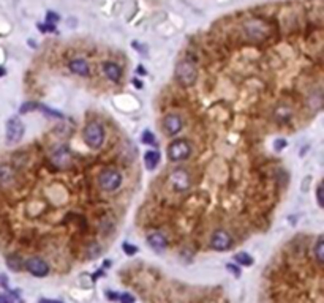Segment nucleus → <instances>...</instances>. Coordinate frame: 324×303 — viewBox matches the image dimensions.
I'll return each mask as SVG.
<instances>
[{"label":"nucleus","instance_id":"obj_1","mask_svg":"<svg viewBox=\"0 0 324 303\" xmlns=\"http://www.w3.org/2000/svg\"><path fill=\"white\" fill-rule=\"evenodd\" d=\"M174 74H176L177 82L182 87H191L198 79V68L195 65V60L188 59V57L179 60L177 65H176Z\"/></svg>","mask_w":324,"mask_h":303},{"label":"nucleus","instance_id":"obj_2","mask_svg":"<svg viewBox=\"0 0 324 303\" xmlns=\"http://www.w3.org/2000/svg\"><path fill=\"white\" fill-rule=\"evenodd\" d=\"M82 136H84V142L89 148H92V150H98L101 148V145L104 144V128L101 123L98 122H91V123H87L85 128H84V133H82Z\"/></svg>","mask_w":324,"mask_h":303},{"label":"nucleus","instance_id":"obj_3","mask_svg":"<svg viewBox=\"0 0 324 303\" xmlns=\"http://www.w3.org/2000/svg\"><path fill=\"white\" fill-rule=\"evenodd\" d=\"M122 185V174L114 167H107L98 174V186L101 191L113 193Z\"/></svg>","mask_w":324,"mask_h":303},{"label":"nucleus","instance_id":"obj_4","mask_svg":"<svg viewBox=\"0 0 324 303\" xmlns=\"http://www.w3.org/2000/svg\"><path fill=\"white\" fill-rule=\"evenodd\" d=\"M169 185L174 191L177 193H184L187 189H190L191 186V176L187 169L182 167H177L174 169L172 172L169 174Z\"/></svg>","mask_w":324,"mask_h":303},{"label":"nucleus","instance_id":"obj_5","mask_svg":"<svg viewBox=\"0 0 324 303\" xmlns=\"http://www.w3.org/2000/svg\"><path fill=\"white\" fill-rule=\"evenodd\" d=\"M191 155V145L185 139H176L168 145V158L174 163L184 161Z\"/></svg>","mask_w":324,"mask_h":303},{"label":"nucleus","instance_id":"obj_6","mask_svg":"<svg viewBox=\"0 0 324 303\" xmlns=\"http://www.w3.org/2000/svg\"><path fill=\"white\" fill-rule=\"evenodd\" d=\"M244 29H245V35L253 41L264 40V38L269 36V32H271L269 26L264 21H261V19H251V21H248L245 24Z\"/></svg>","mask_w":324,"mask_h":303},{"label":"nucleus","instance_id":"obj_7","mask_svg":"<svg viewBox=\"0 0 324 303\" xmlns=\"http://www.w3.org/2000/svg\"><path fill=\"white\" fill-rule=\"evenodd\" d=\"M49 161L57 169H68L71 166V152L67 145H59L51 150Z\"/></svg>","mask_w":324,"mask_h":303},{"label":"nucleus","instance_id":"obj_8","mask_svg":"<svg viewBox=\"0 0 324 303\" xmlns=\"http://www.w3.org/2000/svg\"><path fill=\"white\" fill-rule=\"evenodd\" d=\"M210 248L215 250V251H225V250H229L231 245H232V237L229 235L228 231L225 229H217L213 231L212 235H210Z\"/></svg>","mask_w":324,"mask_h":303},{"label":"nucleus","instance_id":"obj_9","mask_svg":"<svg viewBox=\"0 0 324 303\" xmlns=\"http://www.w3.org/2000/svg\"><path fill=\"white\" fill-rule=\"evenodd\" d=\"M161 128H163L166 136L172 138V136L179 135V133L182 131L184 120H182L181 116H179V114H166L163 122H161Z\"/></svg>","mask_w":324,"mask_h":303},{"label":"nucleus","instance_id":"obj_10","mask_svg":"<svg viewBox=\"0 0 324 303\" xmlns=\"http://www.w3.org/2000/svg\"><path fill=\"white\" fill-rule=\"evenodd\" d=\"M26 269H27V272L30 273V275H33V276H38V278H41V276H46L48 273H49V265L41 259V257H30L29 261H26Z\"/></svg>","mask_w":324,"mask_h":303},{"label":"nucleus","instance_id":"obj_11","mask_svg":"<svg viewBox=\"0 0 324 303\" xmlns=\"http://www.w3.org/2000/svg\"><path fill=\"white\" fill-rule=\"evenodd\" d=\"M24 136V125L21 120L17 119H11L8 123H7V141L10 144H14V142H19Z\"/></svg>","mask_w":324,"mask_h":303},{"label":"nucleus","instance_id":"obj_12","mask_svg":"<svg viewBox=\"0 0 324 303\" xmlns=\"http://www.w3.org/2000/svg\"><path fill=\"white\" fill-rule=\"evenodd\" d=\"M16 180V169L8 163H0V186H10Z\"/></svg>","mask_w":324,"mask_h":303},{"label":"nucleus","instance_id":"obj_13","mask_svg":"<svg viewBox=\"0 0 324 303\" xmlns=\"http://www.w3.org/2000/svg\"><path fill=\"white\" fill-rule=\"evenodd\" d=\"M103 73L107 79H110L111 82H119L122 79V70L117 63L114 62H104L103 63Z\"/></svg>","mask_w":324,"mask_h":303},{"label":"nucleus","instance_id":"obj_14","mask_svg":"<svg viewBox=\"0 0 324 303\" xmlns=\"http://www.w3.org/2000/svg\"><path fill=\"white\" fill-rule=\"evenodd\" d=\"M147 242H149V245L152 246V250H155L157 253L165 251V250H166V246H168V240L165 239L163 234H160V232H152V234H149Z\"/></svg>","mask_w":324,"mask_h":303},{"label":"nucleus","instance_id":"obj_15","mask_svg":"<svg viewBox=\"0 0 324 303\" xmlns=\"http://www.w3.org/2000/svg\"><path fill=\"white\" fill-rule=\"evenodd\" d=\"M68 67H70L71 73H75L78 76H89V74H91V67H89V63L84 59H73V60H70Z\"/></svg>","mask_w":324,"mask_h":303},{"label":"nucleus","instance_id":"obj_16","mask_svg":"<svg viewBox=\"0 0 324 303\" xmlns=\"http://www.w3.org/2000/svg\"><path fill=\"white\" fill-rule=\"evenodd\" d=\"M144 161H146L147 169H155L157 164L160 163V154L157 150H149L146 155H144Z\"/></svg>","mask_w":324,"mask_h":303},{"label":"nucleus","instance_id":"obj_17","mask_svg":"<svg viewBox=\"0 0 324 303\" xmlns=\"http://www.w3.org/2000/svg\"><path fill=\"white\" fill-rule=\"evenodd\" d=\"M7 262H8V265H10V269L14 270V272H17V270H21V269H23V259H21L19 256H17V254L8 256V257H7Z\"/></svg>","mask_w":324,"mask_h":303},{"label":"nucleus","instance_id":"obj_18","mask_svg":"<svg viewBox=\"0 0 324 303\" xmlns=\"http://www.w3.org/2000/svg\"><path fill=\"white\" fill-rule=\"evenodd\" d=\"M234 261H236L237 264H241V265H245V267H248V265L253 264V257L248 256V253H237L236 256H234Z\"/></svg>","mask_w":324,"mask_h":303},{"label":"nucleus","instance_id":"obj_19","mask_svg":"<svg viewBox=\"0 0 324 303\" xmlns=\"http://www.w3.org/2000/svg\"><path fill=\"white\" fill-rule=\"evenodd\" d=\"M322 251H324L322 237H319V239L316 240V245H315V256H316L318 265H321V264H322Z\"/></svg>","mask_w":324,"mask_h":303},{"label":"nucleus","instance_id":"obj_20","mask_svg":"<svg viewBox=\"0 0 324 303\" xmlns=\"http://www.w3.org/2000/svg\"><path fill=\"white\" fill-rule=\"evenodd\" d=\"M142 142L144 144H155V138L150 131H144L142 133Z\"/></svg>","mask_w":324,"mask_h":303},{"label":"nucleus","instance_id":"obj_21","mask_svg":"<svg viewBox=\"0 0 324 303\" xmlns=\"http://www.w3.org/2000/svg\"><path fill=\"white\" fill-rule=\"evenodd\" d=\"M316 198H318V205L322 207L324 205V199H322V185L319 183L318 188H316Z\"/></svg>","mask_w":324,"mask_h":303},{"label":"nucleus","instance_id":"obj_22","mask_svg":"<svg viewBox=\"0 0 324 303\" xmlns=\"http://www.w3.org/2000/svg\"><path fill=\"white\" fill-rule=\"evenodd\" d=\"M40 104H35V103H26L23 107H21V114H26L27 111H32V109H38Z\"/></svg>","mask_w":324,"mask_h":303},{"label":"nucleus","instance_id":"obj_23","mask_svg":"<svg viewBox=\"0 0 324 303\" xmlns=\"http://www.w3.org/2000/svg\"><path fill=\"white\" fill-rule=\"evenodd\" d=\"M119 300H120V303H135V298L130 294H122L119 297Z\"/></svg>","mask_w":324,"mask_h":303},{"label":"nucleus","instance_id":"obj_24","mask_svg":"<svg viewBox=\"0 0 324 303\" xmlns=\"http://www.w3.org/2000/svg\"><path fill=\"white\" fill-rule=\"evenodd\" d=\"M123 250L125 251H127V254H135L136 251H138V248H136V246H132V245H128V243H123Z\"/></svg>","mask_w":324,"mask_h":303},{"label":"nucleus","instance_id":"obj_25","mask_svg":"<svg viewBox=\"0 0 324 303\" xmlns=\"http://www.w3.org/2000/svg\"><path fill=\"white\" fill-rule=\"evenodd\" d=\"M46 19H48V23L54 24L56 21H59V16H57V14H54L52 11H49V13H48V16H46Z\"/></svg>","mask_w":324,"mask_h":303},{"label":"nucleus","instance_id":"obj_26","mask_svg":"<svg viewBox=\"0 0 324 303\" xmlns=\"http://www.w3.org/2000/svg\"><path fill=\"white\" fill-rule=\"evenodd\" d=\"M228 270H231L234 275H236V276H239L241 275V270L237 269V267H234V265L232 264H228Z\"/></svg>","mask_w":324,"mask_h":303},{"label":"nucleus","instance_id":"obj_27","mask_svg":"<svg viewBox=\"0 0 324 303\" xmlns=\"http://www.w3.org/2000/svg\"><path fill=\"white\" fill-rule=\"evenodd\" d=\"M38 303H62V301H59V300H51V298H41Z\"/></svg>","mask_w":324,"mask_h":303},{"label":"nucleus","instance_id":"obj_28","mask_svg":"<svg viewBox=\"0 0 324 303\" xmlns=\"http://www.w3.org/2000/svg\"><path fill=\"white\" fill-rule=\"evenodd\" d=\"M0 303H8V298L4 297V295H0Z\"/></svg>","mask_w":324,"mask_h":303},{"label":"nucleus","instance_id":"obj_29","mask_svg":"<svg viewBox=\"0 0 324 303\" xmlns=\"http://www.w3.org/2000/svg\"><path fill=\"white\" fill-rule=\"evenodd\" d=\"M5 74V70L4 68H0V76H4Z\"/></svg>","mask_w":324,"mask_h":303}]
</instances>
